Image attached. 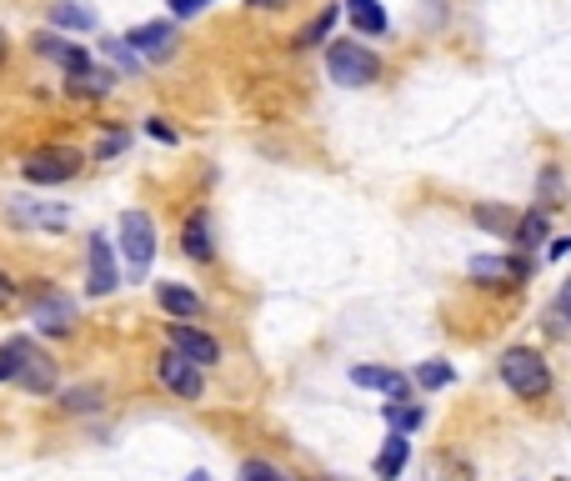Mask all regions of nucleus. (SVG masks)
Masks as SVG:
<instances>
[{
	"label": "nucleus",
	"instance_id": "f257e3e1",
	"mask_svg": "<svg viewBox=\"0 0 571 481\" xmlns=\"http://www.w3.org/2000/svg\"><path fill=\"white\" fill-rule=\"evenodd\" d=\"M496 371H501V381H506L516 396H526V401H536V396H547L551 391L547 361H541V351H531V346H506L501 351V361H496Z\"/></svg>",
	"mask_w": 571,
	"mask_h": 481
},
{
	"label": "nucleus",
	"instance_id": "f03ea898",
	"mask_svg": "<svg viewBox=\"0 0 571 481\" xmlns=\"http://www.w3.org/2000/svg\"><path fill=\"white\" fill-rule=\"evenodd\" d=\"M10 361H16V376L20 391H30V396H50L56 391V361H50V351H40L30 336H10L6 341Z\"/></svg>",
	"mask_w": 571,
	"mask_h": 481
},
{
	"label": "nucleus",
	"instance_id": "7ed1b4c3",
	"mask_svg": "<svg viewBox=\"0 0 571 481\" xmlns=\"http://www.w3.org/2000/svg\"><path fill=\"white\" fill-rule=\"evenodd\" d=\"M326 70L336 86H371V80L381 76V56H371L366 46H356V40H331L326 46Z\"/></svg>",
	"mask_w": 571,
	"mask_h": 481
},
{
	"label": "nucleus",
	"instance_id": "20e7f679",
	"mask_svg": "<svg viewBox=\"0 0 571 481\" xmlns=\"http://www.w3.org/2000/svg\"><path fill=\"white\" fill-rule=\"evenodd\" d=\"M120 256H126L130 276H146L156 261V220L146 210H120Z\"/></svg>",
	"mask_w": 571,
	"mask_h": 481
},
{
	"label": "nucleus",
	"instance_id": "39448f33",
	"mask_svg": "<svg viewBox=\"0 0 571 481\" xmlns=\"http://www.w3.org/2000/svg\"><path fill=\"white\" fill-rule=\"evenodd\" d=\"M26 180L30 186H66V180L80 176V150L76 146H46L36 156H26Z\"/></svg>",
	"mask_w": 571,
	"mask_h": 481
},
{
	"label": "nucleus",
	"instance_id": "423d86ee",
	"mask_svg": "<svg viewBox=\"0 0 571 481\" xmlns=\"http://www.w3.org/2000/svg\"><path fill=\"white\" fill-rule=\"evenodd\" d=\"M166 341H170V351H176L180 361H190V366H200V371L220 361V341L206 336V331H196L190 321H170V326H166Z\"/></svg>",
	"mask_w": 571,
	"mask_h": 481
},
{
	"label": "nucleus",
	"instance_id": "0eeeda50",
	"mask_svg": "<svg viewBox=\"0 0 571 481\" xmlns=\"http://www.w3.org/2000/svg\"><path fill=\"white\" fill-rule=\"evenodd\" d=\"M126 50L136 60H170L176 56V26L170 20H146V26H136V30H126Z\"/></svg>",
	"mask_w": 571,
	"mask_h": 481
},
{
	"label": "nucleus",
	"instance_id": "6e6552de",
	"mask_svg": "<svg viewBox=\"0 0 571 481\" xmlns=\"http://www.w3.org/2000/svg\"><path fill=\"white\" fill-rule=\"evenodd\" d=\"M156 376H160V386H166L170 396H180V401H200V396H206V376H200V366L180 361L176 351H166V356L156 361Z\"/></svg>",
	"mask_w": 571,
	"mask_h": 481
},
{
	"label": "nucleus",
	"instance_id": "1a4fd4ad",
	"mask_svg": "<svg viewBox=\"0 0 571 481\" xmlns=\"http://www.w3.org/2000/svg\"><path fill=\"white\" fill-rule=\"evenodd\" d=\"M86 261H90V276H86V291L90 296H110V291L120 286V271H116V246H110L106 236H90L86 246Z\"/></svg>",
	"mask_w": 571,
	"mask_h": 481
},
{
	"label": "nucleus",
	"instance_id": "9d476101",
	"mask_svg": "<svg viewBox=\"0 0 571 481\" xmlns=\"http://www.w3.org/2000/svg\"><path fill=\"white\" fill-rule=\"evenodd\" d=\"M471 276L486 281V286H496V281H531V261L526 256H471Z\"/></svg>",
	"mask_w": 571,
	"mask_h": 481
},
{
	"label": "nucleus",
	"instance_id": "9b49d317",
	"mask_svg": "<svg viewBox=\"0 0 571 481\" xmlns=\"http://www.w3.org/2000/svg\"><path fill=\"white\" fill-rule=\"evenodd\" d=\"M180 251H186L196 266H206L216 256V240H210V210H190L186 226H180Z\"/></svg>",
	"mask_w": 571,
	"mask_h": 481
},
{
	"label": "nucleus",
	"instance_id": "f8f14e48",
	"mask_svg": "<svg viewBox=\"0 0 571 481\" xmlns=\"http://www.w3.org/2000/svg\"><path fill=\"white\" fill-rule=\"evenodd\" d=\"M36 50H40V56L56 60V66L66 70V76H80V70H90V56H86V50L70 46V40H66V36H56V30H40V36H36Z\"/></svg>",
	"mask_w": 571,
	"mask_h": 481
},
{
	"label": "nucleus",
	"instance_id": "ddd939ff",
	"mask_svg": "<svg viewBox=\"0 0 571 481\" xmlns=\"http://www.w3.org/2000/svg\"><path fill=\"white\" fill-rule=\"evenodd\" d=\"M10 220H20V226H46V230H66L70 210H66V206H46V200H26V196H16V200H10Z\"/></svg>",
	"mask_w": 571,
	"mask_h": 481
},
{
	"label": "nucleus",
	"instance_id": "4468645a",
	"mask_svg": "<svg viewBox=\"0 0 571 481\" xmlns=\"http://www.w3.org/2000/svg\"><path fill=\"white\" fill-rule=\"evenodd\" d=\"M156 301H160V311H166V316H176V321H196L200 311H206V301H200L190 286H176V281H160Z\"/></svg>",
	"mask_w": 571,
	"mask_h": 481
},
{
	"label": "nucleus",
	"instance_id": "2eb2a0df",
	"mask_svg": "<svg viewBox=\"0 0 571 481\" xmlns=\"http://www.w3.org/2000/svg\"><path fill=\"white\" fill-rule=\"evenodd\" d=\"M351 381L366 391H386L391 401H406V376L391 366H351Z\"/></svg>",
	"mask_w": 571,
	"mask_h": 481
},
{
	"label": "nucleus",
	"instance_id": "dca6fc26",
	"mask_svg": "<svg viewBox=\"0 0 571 481\" xmlns=\"http://www.w3.org/2000/svg\"><path fill=\"white\" fill-rule=\"evenodd\" d=\"M70 321H76V306H70L66 296H56V291H50V296L36 301V326L40 331H50V336H66Z\"/></svg>",
	"mask_w": 571,
	"mask_h": 481
},
{
	"label": "nucleus",
	"instance_id": "f3484780",
	"mask_svg": "<svg viewBox=\"0 0 571 481\" xmlns=\"http://www.w3.org/2000/svg\"><path fill=\"white\" fill-rule=\"evenodd\" d=\"M406 457H411V441L401 436V431H391V436L381 441V451H376V461H371V471H376L381 481H396L401 467H406Z\"/></svg>",
	"mask_w": 571,
	"mask_h": 481
},
{
	"label": "nucleus",
	"instance_id": "a211bd4d",
	"mask_svg": "<svg viewBox=\"0 0 571 481\" xmlns=\"http://www.w3.org/2000/svg\"><path fill=\"white\" fill-rule=\"evenodd\" d=\"M346 16L356 26V36H386L391 30V16L381 10V0H346Z\"/></svg>",
	"mask_w": 571,
	"mask_h": 481
},
{
	"label": "nucleus",
	"instance_id": "6ab92c4d",
	"mask_svg": "<svg viewBox=\"0 0 571 481\" xmlns=\"http://www.w3.org/2000/svg\"><path fill=\"white\" fill-rule=\"evenodd\" d=\"M551 236V216L547 210H526V216H516V226H511V240H516L521 251H541V240Z\"/></svg>",
	"mask_w": 571,
	"mask_h": 481
},
{
	"label": "nucleus",
	"instance_id": "aec40b11",
	"mask_svg": "<svg viewBox=\"0 0 571 481\" xmlns=\"http://www.w3.org/2000/svg\"><path fill=\"white\" fill-rule=\"evenodd\" d=\"M110 80H116L110 70H96V66H90V70H80V76H70L66 90H70L76 100H100V96L110 90Z\"/></svg>",
	"mask_w": 571,
	"mask_h": 481
},
{
	"label": "nucleus",
	"instance_id": "412c9836",
	"mask_svg": "<svg viewBox=\"0 0 571 481\" xmlns=\"http://www.w3.org/2000/svg\"><path fill=\"white\" fill-rule=\"evenodd\" d=\"M336 20H341V6H326L306 30H296V40H291V46H296V50H311V46H321V40H331Z\"/></svg>",
	"mask_w": 571,
	"mask_h": 481
},
{
	"label": "nucleus",
	"instance_id": "4be33fe9",
	"mask_svg": "<svg viewBox=\"0 0 571 481\" xmlns=\"http://www.w3.org/2000/svg\"><path fill=\"white\" fill-rule=\"evenodd\" d=\"M471 220H476L481 230H491V236H511V226H516V216H511L506 206H491V200H481V206L471 210Z\"/></svg>",
	"mask_w": 571,
	"mask_h": 481
},
{
	"label": "nucleus",
	"instance_id": "5701e85b",
	"mask_svg": "<svg viewBox=\"0 0 571 481\" xmlns=\"http://www.w3.org/2000/svg\"><path fill=\"white\" fill-rule=\"evenodd\" d=\"M50 26H60V30H96V16H90L86 6L56 0V6H50Z\"/></svg>",
	"mask_w": 571,
	"mask_h": 481
},
{
	"label": "nucleus",
	"instance_id": "b1692460",
	"mask_svg": "<svg viewBox=\"0 0 571 481\" xmlns=\"http://www.w3.org/2000/svg\"><path fill=\"white\" fill-rule=\"evenodd\" d=\"M386 421H391V431H421V421H426V411L416 406V401H386Z\"/></svg>",
	"mask_w": 571,
	"mask_h": 481
},
{
	"label": "nucleus",
	"instance_id": "393cba45",
	"mask_svg": "<svg viewBox=\"0 0 571 481\" xmlns=\"http://www.w3.org/2000/svg\"><path fill=\"white\" fill-rule=\"evenodd\" d=\"M416 386H421V391L451 386V366H446V361H421V366H416Z\"/></svg>",
	"mask_w": 571,
	"mask_h": 481
},
{
	"label": "nucleus",
	"instance_id": "a878e982",
	"mask_svg": "<svg viewBox=\"0 0 571 481\" xmlns=\"http://www.w3.org/2000/svg\"><path fill=\"white\" fill-rule=\"evenodd\" d=\"M100 396H106L100 386H76V391H60V406L66 411H96Z\"/></svg>",
	"mask_w": 571,
	"mask_h": 481
},
{
	"label": "nucleus",
	"instance_id": "bb28decb",
	"mask_svg": "<svg viewBox=\"0 0 571 481\" xmlns=\"http://www.w3.org/2000/svg\"><path fill=\"white\" fill-rule=\"evenodd\" d=\"M130 146V136L126 130H110L106 140H96V160H110V156H120V150Z\"/></svg>",
	"mask_w": 571,
	"mask_h": 481
},
{
	"label": "nucleus",
	"instance_id": "cd10ccee",
	"mask_svg": "<svg viewBox=\"0 0 571 481\" xmlns=\"http://www.w3.org/2000/svg\"><path fill=\"white\" fill-rule=\"evenodd\" d=\"M240 481H286V477H280L270 461H246V467H240Z\"/></svg>",
	"mask_w": 571,
	"mask_h": 481
},
{
	"label": "nucleus",
	"instance_id": "c85d7f7f",
	"mask_svg": "<svg viewBox=\"0 0 571 481\" xmlns=\"http://www.w3.org/2000/svg\"><path fill=\"white\" fill-rule=\"evenodd\" d=\"M100 50H106V56L116 60V66H126V70H140V60H136V56H130V50H126V40H100Z\"/></svg>",
	"mask_w": 571,
	"mask_h": 481
},
{
	"label": "nucleus",
	"instance_id": "c756f323",
	"mask_svg": "<svg viewBox=\"0 0 571 481\" xmlns=\"http://www.w3.org/2000/svg\"><path fill=\"white\" fill-rule=\"evenodd\" d=\"M210 0H170V16H180V20H190V16H200Z\"/></svg>",
	"mask_w": 571,
	"mask_h": 481
},
{
	"label": "nucleus",
	"instance_id": "7c9ffc66",
	"mask_svg": "<svg viewBox=\"0 0 571 481\" xmlns=\"http://www.w3.org/2000/svg\"><path fill=\"white\" fill-rule=\"evenodd\" d=\"M16 296H20V291H16V281H10L6 271H0V311H6V306H16Z\"/></svg>",
	"mask_w": 571,
	"mask_h": 481
},
{
	"label": "nucleus",
	"instance_id": "2f4dec72",
	"mask_svg": "<svg viewBox=\"0 0 571 481\" xmlns=\"http://www.w3.org/2000/svg\"><path fill=\"white\" fill-rule=\"evenodd\" d=\"M146 130H150V136H156V140H166V146H176V140H180V136H176V130H170V126H166V120H150V126H146Z\"/></svg>",
	"mask_w": 571,
	"mask_h": 481
},
{
	"label": "nucleus",
	"instance_id": "473e14b6",
	"mask_svg": "<svg viewBox=\"0 0 571 481\" xmlns=\"http://www.w3.org/2000/svg\"><path fill=\"white\" fill-rule=\"evenodd\" d=\"M567 251H571V236H557V240H551V251H547V256H551V261H561V256H567Z\"/></svg>",
	"mask_w": 571,
	"mask_h": 481
},
{
	"label": "nucleus",
	"instance_id": "72a5a7b5",
	"mask_svg": "<svg viewBox=\"0 0 571 481\" xmlns=\"http://www.w3.org/2000/svg\"><path fill=\"white\" fill-rule=\"evenodd\" d=\"M10 376H16V361H10V351L0 346V381H10Z\"/></svg>",
	"mask_w": 571,
	"mask_h": 481
},
{
	"label": "nucleus",
	"instance_id": "f704fd0d",
	"mask_svg": "<svg viewBox=\"0 0 571 481\" xmlns=\"http://www.w3.org/2000/svg\"><path fill=\"white\" fill-rule=\"evenodd\" d=\"M557 311H561V316L571 321V281H567V286H561V296H557Z\"/></svg>",
	"mask_w": 571,
	"mask_h": 481
},
{
	"label": "nucleus",
	"instance_id": "c9c22d12",
	"mask_svg": "<svg viewBox=\"0 0 571 481\" xmlns=\"http://www.w3.org/2000/svg\"><path fill=\"white\" fill-rule=\"evenodd\" d=\"M246 6H256V10H260V6H266V10H280L286 0H246Z\"/></svg>",
	"mask_w": 571,
	"mask_h": 481
},
{
	"label": "nucleus",
	"instance_id": "e433bc0d",
	"mask_svg": "<svg viewBox=\"0 0 571 481\" xmlns=\"http://www.w3.org/2000/svg\"><path fill=\"white\" fill-rule=\"evenodd\" d=\"M190 481H210V477H206V471H190Z\"/></svg>",
	"mask_w": 571,
	"mask_h": 481
},
{
	"label": "nucleus",
	"instance_id": "4c0bfd02",
	"mask_svg": "<svg viewBox=\"0 0 571 481\" xmlns=\"http://www.w3.org/2000/svg\"><path fill=\"white\" fill-rule=\"evenodd\" d=\"M0 60H6V36H0Z\"/></svg>",
	"mask_w": 571,
	"mask_h": 481
}]
</instances>
